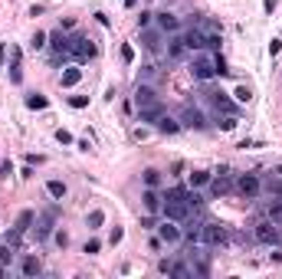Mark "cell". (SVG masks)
<instances>
[{
	"label": "cell",
	"mask_w": 282,
	"mask_h": 279,
	"mask_svg": "<svg viewBox=\"0 0 282 279\" xmlns=\"http://www.w3.org/2000/svg\"><path fill=\"white\" fill-rule=\"evenodd\" d=\"M190 76H194L197 82H207V79H213L217 76V69H213V59L210 56H204V49L190 59Z\"/></svg>",
	"instance_id": "6da1fadb"
},
{
	"label": "cell",
	"mask_w": 282,
	"mask_h": 279,
	"mask_svg": "<svg viewBox=\"0 0 282 279\" xmlns=\"http://www.w3.org/2000/svg\"><path fill=\"white\" fill-rule=\"evenodd\" d=\"M161 214H164L167 220L177 223V220H187V217H190V207L184 204V200H177V197H164V200H161Z\"/></svg>",
	"instance_id": "7a4b0ae2"
},
{
	"label": "cell",
	"mask_w": 282,
	"mask_h": 279,
	"mask_svg": "<svg viewBox=\"0 0 282 279\" xmlns=\"http://www.w3.org/2000/svg\"><path fill=\"white\" fill-rule=\"evenodd\" d=\"M253 237L259 240V243H266V247H273V243H279L282 233H279V223L276 220H263L256 223V230H253Z\"/></svg>",
	"instance_id": "3957f363"
},
{
	"label": "cell",
	"mask_w": 282,
	"mask_h": 279,
	"mask_svg": "<svg viewBox=\"0 0 282 279\" xmlns=\"http://www.w3.org/2000/svg\"><path fill=\"white\" fill-rule=\"evenodd\" d=\"M233 187H236L240 194H243L246 200H253V197H259V191H263V181H259L256 174H240Z\"/></svg>",
	"instance_id": "277c9868"
},
{
	"label": "cell",
	"mask_w": 282,
	"mask_h": 279,
	"mask_svg": "<svg viewBox=\"0 0 282 279\" xmlns=\"http://www.w3.org/2000/svg\"><path fill=\"white\" fill-rule=\"evenodd\" d=\"M230 240V233H227V227H223V223H204V243L207 247H223V243H227Z\"/></svg>",
	"instance_id": "5b68a950"
},
{
	"label": "cell",
	"mask_w": 282,
	"mask_h": 279,
	"mask_svg": "<svg viewBox=\"0 0 282 279\" xmlns=\"http://www.w3.org/2000/svg\"><path fill=\"white\" fill-rule=\"evenodd\" d=\"M69 53L76 56V59H92L95 56V43L89 40V36H72L69 40Z\"/></svg>",
	"instance_id": "8992f818"
},
{
	"label": "cell",
	"mask_w": 282,
	"mask_h": 279,
	"mask_svg": "<svg viewBox=\"0 0 282 279\" xmlns=\"http://www.w3.org/2000/svg\"><path fill=\"white\" fill-rule=\"evenodd\" d=\"M180 128H207V119H204V112L194 109V105H184V112H180Z\"/></svg>",
	"instance_id": "52a82bcc"
},
{
	"label": "cell",
	"mask_w": 282,
	"mask_h": 279,
	"mask_svg": "<svg viewBox=\"0 0 282 279\" xmlns=\"http://www.w3.org/2000/svg\"><path fill=\"white\" fill-rule=\"evenodd\" d=\"M180 40H184V46H187V49H194V53L207 49V40H204V30H200V26H190V30L184 33Z\"/></svg>",
	"instance_id": "ba28073f"
},
{
	"label": "cell",
	"mask_w": 282,
	"mask_h": 279,
	"mask_svg": "<svg viewBox=\"0 0 282 279\" xmlns=\"http://www.w3.org/2000/svg\"><path fill=\"white\" fill-rule=\"evenodd\" d=\"M157 237H161V243H180L184 233H180V227H174V220H167L157 227Z\"/></svg>",
	"instance_id": "9c48e42d"
},
{
	"label": "cell",
	"mask_w": 282,
	"mask_h": 279,
	"mask_svg": "<svg viewBox=\"0 0 282 279\" xmlns=\"http://www.w3.org/2000/svg\"><path fill=\"white\" fill-rule=\"evenodd\" d=\"M161 102V99H157V92L151 86H138L135 89V105H138V109H144V105H157Z\"/></svg>",
	"instance_id": "30bf717a"
},
{
	"label": "cell",
	"mask_w": 282,
	"mask_h": 279,
	"mask_svg": "<svg viewBox=\"0 0 282 279\" xmlns=\"http://www.w3.org/2000/svg\"><path fill=\"white\" fill-rule=\"evenodd\" d=\"M207 99H210V102H213V109H217V112H223V115H233V112H236V105L230 102V99L223 96V92H207Z\"/></svg>",
	"instance_id": "8fae6325"
},
{
	"label": "cell",
	"mask_w": 282,
	"mask_h": 279,
	"mask_svg": "<svg viewBox=\"0 0 282 279\" xmlns=\"http://www.w3.org/2000/svg\"><path fill=\"white\" fill-rule=\"evenodd\" d=\"M184 240H190V243H204V223L200 220H187V227H184Z\"/></svg>",
	"instance_id": "7c38bea8"
},
{
	"label": "cell",
	"mask_w": 282,
	"mask_h": 279,
	"mask_svg": "<svg viewBox=\"0 0 282 279\" xmlns=\"http://www.w3.org/2000/svg\"><path fill=\"white\" fill-rule=\"evenodd\" d=\"M210 191L217 194V197H220V194H230V191H233V177H230L227 171H223L220 177H210Z\"/></svg>",
	"instance_id": "4fadbf2b"
},
{
	"label": "cell",
	"mask_w": 282,
	"mask_h": 279,
	"mask_svg": "<svg viewBox=\"0 0 282 279\" xmlns=\"http://www.w3.org/2000/svg\"><path fill=\"white\" fill-rule=\"evenodd\" d=\"M161 115H164V105H161V102H157V105H144V109H138V119H141V122H148V125H154Z\"/></svg>",
	"instance_id": "5bb4252c"
},
{
	"label": "cell",
	"mask_w": 282,
	"mask_h": 279,
	"mask_svg": "<svg viewBox=\"0 0 282 279\" xmlns=\"http://www.w3.org/2000/svg\"><path fill=\"white\" fill-rule=\"evenodd\" d=\"M79 79H82V69H79V66H69V69L59 76V86H63V89H72V86H79Z\"/></svg>",
	"instance_id": "9a60e30c"
},
{
	"label": "cell",
	"mask_w": 282,
	"mask_h": 279,
	"mask_svg": "<svg viewBox=\"0 0 282 279\" xmlns=\"http://www.w3.org/2000/svg\"><path fill=\"white\" fill-rule=\"evenodd\" d=\"M157 26H161L164 33H177L180 30V20L174 13H157Z\"/></svg>",
	"instance_id": "2e32d148"
},
{
	"label": "cell",
	"mask_w": 282,
	"mask_h": 279,
	"mask_svg": "<svg viewBox=\"0 0 282 279\" xmlns=\"http://www.w3.org/2000/svg\"><path fill=\"white\" fill-rule=\"evenodd\" d=\"M141 200H144V210H151V214H157V210H161V197L154 194V187H148V191L141 194Z\"/></svg>",
	"instance_id": "e0dca14e"
},
{
	"label": "cell",
	"mask_w": 282,
	"mask_h": 279,
	"mask_svg": "<svg viewBox=\"0 0 282 279\" xmlns=\"http://www.w3.org/2000/svg\"><path fill=\"white\" fill-rule=\"evenodd\" d=\"M154 128H157V132H167V135H177V132H180V122H174V119H167V115H161V119L154 122Z\"/></svg>",
	"instance_id": "ac0fdd59"
},
{
	"label": "cell",
	"mask_w": 282,
	"mask_h": 279,
	"mask_svg": "<svg viewBox=\"0 0 282 279\" xmlns=\"http://www.w3.org/2000/svg\"><path fill=\"white\" fill-rule=\"evenodd\" d=\"M49 46H53L59 56H63V53H69V40L63 36V30H59V33H49Z\"/></svg>",
	"instance_id": "d6986e66"
},
{
	"label": "cell",
	"mask_w": 282,
	"mask_h": 279,
	"mask_svg": "<svg viewBox=\"0 0 282 279\" xmlns=\"http://www.w3.org/2000/svg\"><path fill=\"white\" fill-rule=\"evenodd\" d=\"M46 191H49V197L63 200V197H66V184H63V181H46Z\"/></svg>",
	"instance_id": "ffe728a7"
},
{
	"label": "cell",
	"mask_w": 282,
	"mask_h": 279,
	"mask_svg": "<svg viewBox=\"0 0 282 279\" xmlns=\"http://www.w3.org/2000/svg\"><path fill=\"white\" fill-rule=\"evenodd\" d=\"M30 227H33V210H23V214H20V217H16V230H30Z\"/></svg>",
	"instance_id": "44dd1931"
},
{
	"label": "cell",
	"mask_w": 282,
	"mask_h": 279,
	"mask_svg": "<svg viewBox=\"0 0 282 279\" xmlns=\"http://www.w3.org/2000/svg\"><path fill=\"white\" fill-rule=\"evenodd\" d=\"M36 273H39V260L36 256H26L23 260V276H36Z\"/></svg>",
	"instance_id": "7402d4cb"
},
{
	"label": "cell",
	"mask_w": 282,
	"mask_h": 279,
	"mask_svg": "<svg viewBox=\"0 0 282 279\" xmlns=\"http://www.w3.org/2000/svg\"><path fill=\"white\" fill-rule=\"evenodd\" d=\"M141 40H144V49H148V53H157V49H161V40H157L154 33H144Z\"/></svg>",
	"instance_id": "603a6c76"
},
{
	"label": "cell",
	"mask_w": 282,
	"mask_h": 279,
	"mask_svg": "<svg viewBox=\"0 0 282 279\" xmlns=\"http://www.w3.org/2000/svg\"><path fill=\"white\" fill-rule=\"evenodd\" d=\"M141 177H144V184H148V187H157V184H161V171H154V167H148Z\"/></svg>",
	"instance_id": "cb8c5ba5"
},
{
	"label": "cell",
	"mask_w": 282,
	"mask_h": 279,
	"mask_svg": "<svg viewBox=\"0 0 282 279\" xmlns=\"http://www.w3.org/2000/svg\"><path fill=\"white\" fill-rule=\"evenodd\" d=\"M184 49H187V46H184V40H180V36H177V40H171V46H167V53H171L174 59H180V56H184Z\"/></svg>",
	"instance_id": "d4e9b609"
},
{
	"label": "cell",
	"mask_w": 282,
	"mask_h": 279,
	"mask_svg": "<svg viewBox=\"0 0 282 279\" xmlns=\"http://www.w3.org/2000/svg\"><path fill=\"white\" fill-rule=\"evenodd\" d=\"M190 184H194V187H204V184H210V174H207V171H194V174H190Z\"/></svg>",
	"instance_id": "484cf974"
},
{
	"label": "cell",
	"mask_w": 282,
	"mask_h": 279,
	"mask_svg": "<svg viewBox=\"0 0 282 279\" xmlns=\"http://www.w3.org/2000/svg\"><path fill=\"white\" fill-rule=\"evenodd\" d=\"M171 276L187 279V276H190V266H184V263H171Z\"/></svg>",
	"instance_id": "4316f807"
},
{
	"label": "cell",
	"mask_w": 282,
	"mask_h": 279,
	"mask_svg": "<svg viewBox=\"0 0 282 279\" xmlns=\"http://www.w3.org/2000/svg\"><path fill=\"white\" fill-rule=\"evenodd\" d=\"M49 233H53V217H46V220L39 223V230H36V237H39V240H46V237H49Z\"/></svg>",
	"instance_id": "83f0119b"
},
{
	"label": "cell",
	"mask_w": 282,
	"mask_h": 279,
	"mask_svg": "<svg viewBox=\"0 0 282 279\" xmlns=\"http://www.w3.org/2000/svg\"><path fill=\"white\" fill-rule=\"evenodd\" d=\"M184 204H187L190 210H197V207H200V204H204V200H200V194H197V191H194V194L187 191V194H184Z\"/></svg>",
	"instance_id": "f1b7e54d"
},
{
	"label": "cell",
	"mask_w": 282,
	"mask_h": 279,
	"mask_svg": "<svg viewBox=\"0 0 282 279\" xmlns=\"http://www.w3.org/2000/svg\"><path fill=\"white\" fill-rule=\"evenodd\" d=\"M26 105H30L33 112H39V109H46V99H43V96H36V92H33V96L26 99Z\"/></svg>",
	"instance_id": "f546056e"
},
{
	"label": "cell",
	"mask_w": 282,
	"mask_h": 279,
	"mask_svg": "<svg viewBox=\"0 0 282 279\" xmlns=\"http://www.w3.org/2000/svg\"><path fill=\"white\" fill-rule=\"evenodd\" d=\"M86 223H89V227H102V223H105V214H102V210H92V214L86 217Z\"/></svg>",
	"instance_id": "4dcf8cb0"
},
{
	"label": "cell",
	"mask_w": 282,
	"mask_h": 279,
	"mask_svg": "<svg viewBox=\"0 0 282 279\" xmlns=\"http://www.w3.org/2000/svg\"><path fill=\"white\" fill-rule=\"evenodd\" d=\"M13 253H16V250H13V247H10V243H3V247H0V263L7 266V263H10V260H13Z\"/></svg>",
	"instance_id": "1f68e13d"
},
{
	"label": "cell",
	"mask_w": 282,
	"mask_h": 279,
	"mask_svg": "<svg viewBox=\"0 0 282 279\" xmlns=\"http://www.w3.org/2000/svg\"><path fill=\"white\" fill-rule=\"evenodd\" d=\"M46 40H49L46 33H39V30H36V33H33V40H30V46H33V49H43V46H46Z\"/></svg>",
	"instance_id": "d6a6232c"
},
{
	"label": "cell",
	"mask_w": 282,
	"mask_h": 279,
	"mask_svg": "<svg viewBox=\"0 0 282 279\" xmlns=\"http://www.w3.org/2000/svg\"><path fill=\"white\" fill-rule=\"evenodd\" d=\"M213 69H217V76H227V59H223V56H213Z\"/></svg>",
	"instance_id": "836d02e7"
},
{
	"label": "cell",
	"mask_w": 282,
	"mask_h": 279,
	"mask_svg": "<svg viewBox=\"0 0 282 279\" xmlns=\"http://www.w3.org/2000/svg\"><path fill=\"white\" fill-rule=\"evenodd\" d=\"M20 237H23V230H16V227H13V230L7 233V243H10V247L16 250V247H20Z\"/></svg>",
	"instance_id": "e575fe53"
},
{
	"label": "cell",
	"mask_w": 282,
	"mask_h": 279,
	"mask_svg": "<svg viewBox=\"0 0 282 279\" xmlns=\"http://www.w3.org/2000/svg\"><path fill=\"white\" fill-rule=\"evenodd\" d=\"M250 99H253V92H250L246 86H240V89H236V102H250Z\"/></svg>",
	"instance_id": "d590c367"
},
{
	"label": "cell",
	"mask_w": 282,
	"mask_h": 279,
	"mask_svg": "<svg viewBox=\"0 0 282 279\" xmlns=\"http://www.w3.org/2000/svg\"><path fill=\"white\" fill-rule=\"evenodd\" d=\"M69 105H72V109H86L89 99H86V96H72V99H69Z\"/></svg>",
	"instance_id": "8d00e7d4"
},
{
	"label": "cell",
	"mask_w": 282,
	"mask_h": 279,
	"mask_svg": "<svg viewBox=\"0 0 282 279\" xmlns=\"http://www.w3.org/2000/svg\"><path fill=\"white\" fill-rule=\"evenodd\" d=\"M220 128H223V132H233L236 128V115H227V119L220 122Z\"/></svg>",
	"instance_id": "74e56055"
},
{
	"label": "cell",
	"mask_w": 282,
	"mask_h": 279,
	"mask_svg": "<svg viewBox=\"0 0 282 279\" xmlns=\"http://www.w3.org/2000/svg\"><path fill=\"white\" fill-rule=\"evenodd\" d=\"M56 141H63V144H72V135H69V132H66V128H59V132H56Z\"/></svg>",
	"instance_id": "f35d334b"
},
{
	"label": "cell",
	"mask_w": 282,
	"mask_h": 279,
	"mask_svg": "<svg viewBox=\"0 0 282 279\" xmlns=\"http://www.w3.org/2000/svg\"><path fill=\"white\" fill-rule=\"evenodd\" d=\"M151 16H154V13H148V10H144V13H141V16H138V26H141V30H144V26H148V23H151Z\"/></svg>",
	"instance_id": "ab89813d"
},
{
	"label": "cell",
	"mask_w": 282,
	"mask_h": 279,
	"mask_svg": "<svg viewBox=\"0 0 282 279\" xmlns=\"http://www.w3.org/2000/svg\"><path fill=\"white\" fill-rule=\"evenodd\" d=\"M122 59H125V63H132V59H135V49L132 46H122Z\"/></svg>",
	"instance_id": "60d3db41"
},
{
	"label": "cell",
	"mask_w": 282,
	"mask_h": 279,
	"mask_svg": "<svg viewBox=\"0 0 282 279\" xmlns=\"http://www.w3.org/2000/svg\"><path fill=\"white\" fill-rule=\"evenodd\" d=\"M279 49H282V43H279V40L269 43V56H279Z\"/></svg>",
	"instance_id": "b9f144b4"
},
{
	"label": "cell",
	"mask_w": 282,
	"mask_h": 279,
	"mask_svg": "<svg viewBox=\"0 0 282 279\" xmlns=\"http://www.w3.org/2000/svg\"><path fill=\"white\" fill-rule=\"evenodd\" d=\"M86 253H99V240H89V243H86Z\"/></svg>",
	"instance_id": "7bdbcfd3"
},
{
	"label": "cell",
	"mask_w": 282,
	"mask_h": 279,
	"mask_svg": "<svg viewBox=\"0 0 282 279\" xmlns=\"http://www.w3.org/2000/svg\"><path fill=\"white\" fill-rule=\"evenodd\" d=\"M263 7H266L269 13H273V10H276V0H263Z\"/></svg>",
	"instance_id": "ee69618b"
},
{
	"label": "cell",
	"mask_w": 282,
	"mask_h": 279,
	"mask_svg": "<svg viewBox=\"0 0 282 279\" xmlns=\"http://www.w3.org/2000/svg\"><path fill=\"white\" fill-rule=\"evenodd\" d=\"M0 276H7V266H3V263H0Z\"/></svg>",
	"instance_id": "f6af8a7d"
}]
</instances>
